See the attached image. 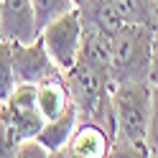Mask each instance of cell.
<instances>
[{"label":"cell","instance_id":"1","mask_svg":"<svg viewBox=\"0 0 158 158\" xmlns=\"http://www.w3.org/2000/svg\"><path fill=\"white\" fill-rule=\"evenodd\" d=\"M151 82H120L112 87L115 140L110 156H151L145 143L148 123H151Z\"/></svg>","mask_w":158,"mask_h":158},{"label":"cell","instance_id":"2","mask_svg":"<svg viewBox=\"0 0 158 158\" xmlns=\"http://www.w3.org/2000/svg\"><path fill=\"white\" fill-rule=\"evenodd\" d=\"M72 102L79 112V120L100 123L115 140V107H112V79L89 64L79 61L64 72Z\"/></svg>","mask_w":158,"mask_h":158},{"label":"cell","instance_id":"3","mask_svg":"<svg viewBox=\"0 0 158 158\" xmlns=\"http://www.w3.org/2000/svg\"><path fill=\"white\" fill-rule=\"evenodd\" d=\"M153 61V26H125L110 36V79L151 82Z\"/></svg>","mask_w":158,"mask_h":158},{"label":"cell","instance_id":"4","mask_svg":"<svg viewBox=\"0 0 158 158\" xmlns=\"http://www.w3.org/2000/svg\"><path fill=\"white\" fill-rule=\"evenodd\" d=\"M38 36H41L48 56L54 59V64L61 72L72 69L79 59V48H82V38H84V23L79 18V10L74 8V10L59 15Z\"/></svg>","mask_w":158,"mask_h":158},{"label":"cell","instance_id":"5","mask_svg":"<svg viewBox=\"0 0 158 158\" xmlns=\"http://www.w3.org/2000/svg\"><path fill=\"white\" fill-rule=\"evenodd\" d=\"M0 120L8 123L18 133L21 140L36 138L38 130L44 127V115L38 110V97H36V84H15V89L8 94V100L0 105Z\"/></svg>","mask_w":158,"mask_h":158},{"label":"cell","instance_id":"6","mask_svg":"<svg viewBox=\"0 0 158 158\" xmlns=\"http://www.w3.org/2000/svg\"><path fill=\"white\" fill-rule=\"evenodd\" d=\"M13 66H15L18 84L21 82L23 84H38L41 79L61 72L54 64V59L48 56L41 36L36 41H28V44H13Z\"/></svg>","mask_w":158,"mask_h":158},{"label":"cell","instance_id":"7","mask_svg":"<svg viewBox=\"0 0 158 158\" xmlns=\"http://www.w3.org/2000/svg\"><path fill=\"white\" fill-rule=\"evenodd\" d=\"M0 38L10 44H28L38 38L31 0H0Z\"/></svg>","mask_w":158,"mask_h":158},{"label":"cell","instance_id":"8","mask_svg":"<svg viewBox=\"0 0 158 158\" xmlns=\"http://www.w3.org/2000/svg\"><path fill=\"white\" fill-rule=\"evenodd\" d=\"M112 151V135L105 130L100 123H89V120H79L72 138H69L66 148L61 156H72V158H105Z\"/></svg>","mask_w":158,"mask_h":158},{"label":"cell","instance_id":"9","mask_svg":"<svg viewBox=\"0 0 158 158\" xmlns=\"http://www.w3.org/2000/svg\"><path fill=\"white\" fill-rule=\"evenodd\" d=\"M36 97H38V110L44 120H56L72 107V94L64 72H56L54 77H46L36 84Z\"/></svg>","mask_w":158,"mask_h":158},{"label":"cell","instance_id":"10","mask_svg":"<svg viewBox=\"0 0 158 158\" xmlns=\"http://www.w3.org/2000/svg\"><path fill=\"white\" fill-rule=\"evenodd\" d=\"M77 10H79L84 28H92V31H100L107 36H115L120 28L127 26L125 18L120 15V10H117L115 0H87Z\"/></svg>","mask_w":158,"mask_h":158},{"label":"cell","instance_id":"11","mask_svg":"<svg viewBox=\"0 0 158 158\" xmlns=\"http://www.w3.org/2000/svg\"><path fill=\"white\" fill-rule=\"evenodd\" d=\"M77 123H79V112H77V107L72 102V107H69L61 117H56V120H46L36 138L48 148V151H51V156H61V151L66 148V143H69V138H72Z\"/></svg>","mask_w":158,"mask_h":158},{"label":"cell","instance_id":"12","mask_svg":"<svg viewBox=\"0 0 158 158\" xmlns=\"http://www.w3.org/2000/svg\"><path fill=\"white\" fill-rule=\"evenodd\" d=\"M127 26H156L158 0H115Z\"/></svg>","mask_w":158,"mask_h":158},{"label":"cell","instance_id":"13","mask_svg":"<svg viewBox=\"0 0 158 158\" xmlns=\"http://www.w3.org/2000/svg\"><path fill=\"white\" fill-rule=\"evenodd\" d=\"M31 3H33V13H36L38 33H41L51 21H56L59 15H64V13H69V10L77 8L72 0H31Z\"/></svg>","mask_w":158,"mask_h":158},{"label":"cell","instance_id":"14","mask_svg":"<svg viewBox=\"0 0 158 158\" xmlns=\"http://www.w3.org/2000/svg\"><path fill=\"white\" fill-rule=\"evenodd\" d=\"M15 66H13V44L0 38V102L8 100V94L15 89Z\"/></svg>","mask_w":158,"mask_h":158},{"label":"cell","instance_id":"15","mask_svg":"<svg viewBox=\"0 0 158 158\" xmlns=\"http://www.w3.org/2000/svg\"><path fill=\"white\" fill-rule=\"evenodd\" d=\"M148 153L158 156V84H153V102H151V123H148Z\"/></svg>","mask_w":158,"mask_h":158},{"label":"cell","instance_id":"16","mask_svg":"<svg viewBox=\"0 0 158 158\" xmlns=\"http://www.w3.org/2000/svg\"><path fill=\"white\" fill-rule=\"evenodd\" d=\"M15 156H18V158H48L51 151H48L38 138H26V140H21Z\"/></svg>","mask_w":158,"mask_h":158},{"label":"cell","instance_id":"17","mask_svg":"<svg viewBox=\"0 0 158 158\" xmlns=\"http://www.w3.org/2000/svg\"><path fill=\"white\" fill-rule=\"evenodd\" d=\"M151 84H158V21L153 26V61H151Z\"/></svg>","mask_w":158,"mask_h":158},{"label":"cell","instance_id":"18","mask_svg":"<svg viewBox=\"0 0 158 158\" xmlns=\"http://www.w3.org/2000/svg\"><path fill=\"white\" fill-rule=\"evenodd\" d=\"M72 3H74V5L79 8V5H84V3H87V0H72Z\"/></svg>","mask_w":158,"mask_h":158},{"label":"cell","instance_id":"19","mask_svg":"<svg viewBox=\"0 0 158 158\" xmlns=\"http://www.w3.org/2000/svg\"><path fill=\"white\" fill-rule=\"evenodd\" d=\"M156 21H158V15H156Z\"/></svg>","mask_w":158,"mask_h":158},{"label":"cell","instance_id":"20","mask_svg":"<svg viewBox=\"0 0 158 158\" xmlns=\"http://www.w3.org/2000/svg\"><path fill=\"white\" fill-rule=\"evenodd\" d=\"M0 105H3V102H0Z\"/></svg>","mask_w":158,"mask_h":158}]
</instances>
